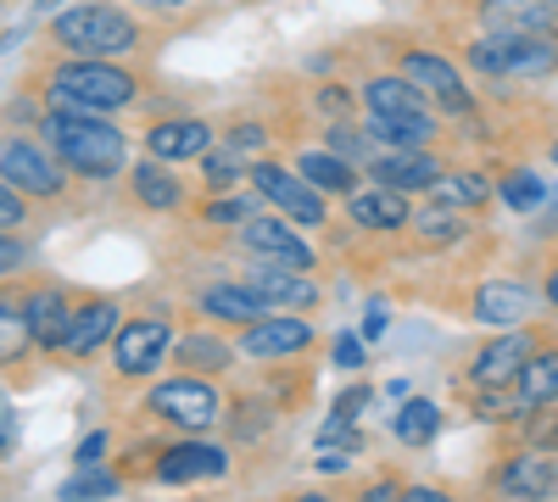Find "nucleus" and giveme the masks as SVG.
<instances>
[{
    "label": "nucleus",
    "mask_w": 558,
    "mask_h": 502,
    "mask_svg": "<svg viewBox=\"0 0 558 502\" xmlns=\"http://www.w3.org/2000/svg\"><path fill=\"white\" fill-rule=\"evenodd\" d=\"M542 285L520 280V273H481L463 296V318L486 330H514V325H536L542 318Z\"/></svg>",
    "instance_id": "nucleus-10"
},
{
    "label": "nucleus",
    "mask_w": 558,
    "mask_h": 502,
    "mask_svg": "<svg viewBox=\"0 0 558 502\" xmlns=\"http://www.w3.org/2000/svg\"><path fill=\"white\" fill-rule=\"evenodd\" d=\"M246 7H252V0H246Z\"/></svg>",
    "instance_id": "nucleus-47"
},
{
    "label": "nucleus",
    "mask_w": 558,
    "mask_h": 502,
    "mask_svg": "<svg viewBox=\"0 0 558 502\" xmlns=\"http://www.w3.org/2000/svg\"><path fill=\"white\" fill-rule=\"evenodd\" d=\"M514 441L520 446H542V452H558V396L547 402H531L520 425H514Z\"/></svg>",
    "instance_id": "nucleus-33"
},
{
    "label": "nucleus",
    "mask_w": 558,
    "mask_h": 502,
    "mask_svg": "<svg viewBox=\"0 0 558 502\" xmlns=\"http://www.w3.org/2000/svg\"><path fill=\"white\" fill-rule=\"evenodd\" d=\"M168 363H173V369H184V375H213V380H223V375L241 363V346L229 341V330H218V325H196V330H179V335H173Z\"/></svg>",
    "instance_id": "nucleus-25"
},
{
    "label": "nucleus",
    "mask_w": 558,
    "mask_h": 502,
    "mask_svg": "<svg viewBox=\"0 0 558 502\" xmlns=\"http://www.w3.org/2000/svg\"><path fill=\"white\" fill-rule=\"evenodd\" d=\"M547 157H553V162H558V134H553V140H547Z\"/></svg>",
    "instance_id": "nucleus-45"
},
{
    "label": "nucleus",
    "mask_w": 558,
    "mask_h": 502,
    "mask_svg": "<svg viewBox=\"0 0 558 502\" xmlns=\"http://www.w3.org/2000/svg\"><path fill=\"white\" fill-rule=\"evenodd\" d=\"M536 285H542V302L558 313V246L547 252V262H542V273H536Z\"/></svg>",
    "instance_id": "nucleus-42"
},
{
    "label": "nucleus",
    "mask_w": 558,
    "mask_h": 502,
    "mask_svg": "<svg viewBox=\"0 0 558 502\" xmlns=\"http://www.w3.org/2000/svg\"><path fill=\"white\" fill-rule=\"evenodd\" d=\"M452 57L470 68L475 78H486L492 89H508V84H542L558 73V39L547 34H525V28H502V34H486V28H458L447 34Z\"/></svg>",
    "instance_id": "nucleus-5"
},
{
    "label": "nucleus",
    "mask_w": 558,
    "mask_h": 502,
    "mask_svg": "<svg viewBox=\"0 0 558 502\" xmlns=\"http://www.w3.org/2000/svg\"><path fill=\"white\" fill-rule=\"evenodd\" d=\"M34 212H39V207H34L23 191H12L7 179H0V230H7V235H23L28 223H34Z\"/></svg>",
    "instance_id": "nucleus-35"
},
{
    "label": "nucleus",
    "mask_w": 558,
    "mask_h": 502,
    "mask_svg": "<svg viewBox=\"0 0 558 502\" xmlns=\"http://www.w3.org/2000/svg\"><path fill=\"white\" fill-rule=\"evenodd\" d=\"M246 179L257 185V196H263L274 212H286V218L296 223V230H330V207H324V191H313L291 162L257 157Z\"/></svg>",
    "instance_id": "nucleus-11"
},
{
    "label": "nucleus",
    "mask_w": 558,
    "mask_h": 502,
    "mask_svg": "<svg viewBox=\"0 0 558 502\" xmlns=\"http://www.w3.org/2000/svg\"><path fill=\"white\" fill-rule=\"evenodd\" d=\"M241 280L263 296V307L268 313H318L324 302H330V291H324L318 280H313V268H286V262H252L246 257V268H235Z\"/></svg>",
    "instance_id": "nucleus-16"
},
{
    "label": "nucleus",
    "mask_w": 558,
    "mask_h": 502,
    "mask_svg": "<svg viewBox=\"0 0 558 502\" xmlns=\"http://www.w3.org/2000/svg\"><path fill=\"white\" fill-rule=\"evenodd\" d=\"M430 196H441V201H452V207H463V212H475V218H481V212L492 207L497 185H492V173H486V168H463V162H447Z\"/></svg>",
    "instance_id": "nucleus-28"
},
{
    "label": "nucleus",
    "mask_w": 558,
    "mask_h": 502,
    "mask_svg": "<svg viewBox=\"0 0 558 502\" xmlns=\"http://www.w3.org/2000/svg\"><path fill=\"white\" fill-rule=\"evenodd\" d=\"M291 168L307 179L313 191L336 196V201H347V196L363 185V168H357V162H347V157H336L330 146H318V151H313V146H296V151H291Z\"/></svg>",
    "instance_id": "nucleus-26"
},
{
    "label": "nucleus",
    "mask_w": 558,
    "mask_h": 502,
    "mask_svg": "<svg viewBox=\"0 0 558 502\" xmlns=\"http://www.w3.org/2000/svg\"><path fill=\"white\" fill-rule=\"evenodd\" d=\"M391 436L402 441V446H430L436 436H441V407L430 402V396H408L402 407H397V419H391Z\"/></svg>",
    "instance_id": "nucleus-30"
},
{
    "label": "nucleus",
    "mask_w": 558,
    "mask_h": 502,
    "mask_svg": "<svg viewBox=\"0 0 558 502\" xmlns=\"http://www.w3.org/2000/svg\"><path fill=\"white\" fill-rule=\"evenodd\" d=\"M173 335H179V318H173V307H162V302L123 313V325H118V335H112V375H118L123 385L157 380V369L168 363Z\"/></svg>",
    "instance_id": "nucleus-9"
},
{
    "label": "nucleus",
    "mask_w": 558,
    "mask_h": 502,
    "mask_svg": "<svg viewBox=\"0 0 558 502\" xmlns=\"http://www.w3.org/2000/svg\"><path fill=\"white\" fill-rule=\"evenodd\" d=\"M413 218V196L391 191V185H375V179H363V185L347 196V230L363 235V241H402Z\"/></svg>",
    "instance_id": "nucleus-19"
},
{
    "label": "nucleus",
    "mask_w": 558,
    "mask_h": 502,
    "mask_svg": "<svg viewBox=\"0 0 558 502\" xmlns=\"http://www.w3.org/2000/svg\"><path fill=\"white\" fill-rule=\"evenodd\" d=\"M386 330H391V307H386V302L375 296V302L363 307V341H380Z\"/></svg>",
    "instance_id": "nucleus-41"
},
{
    "label": "nucleus",
    "mask_w": 558,
    "mask_h": 502,
    "mask_svg": "<svg viewBox=\"0 0 558 502\" xmlns=\"http://www.w3.org/2000/svg\"><path fill=\"white\" fill-rule=\"evenodd\" d=\"M229 246L252 262H286V268H313L318 273V252L302 241V230L286 212H257L241 230H229Z\"/></svg>",
    "instance_id": "nucleus-13"
},
{
    "label": "nucleus",
    "mask_w": 558,
    "mask_h": 502,
    "mask_svg": "<svg viewBox=\"0 0 558 502\" xmlns=\"http://www.w3.org/2000/svg\"><path fill=\"white\" fill-rule=\"evenodd\" d=\"M307 107L324 118V123H352V118H363V101H357V84H313L307 89Z\"/></svg>",
    "instance_id": "nucleus-32"
},
{
    "label": "nucleus",
    "mask_w": 558,
    "mask_h": 502,
    "mask_svg": "<svg viewBox=\"0 0 558 502\" xmlns=\"http://www.w3.org/2000/svg\"><path fill=\"white\" fill-rule=\"evenodd\" d=\"M520 396H525V407L558 396V341H547V330H542L536 352L525 357V369H520Z\"/></svg>",
    "instance_id": "nucleus-31"
},
{
    "label": "nucleus",
    "mask_w": 558,
    "mask_h": 502,
    "mask_svg": "<svg viewBox=\"0 0 558 502\" xmlns=\"http://www.w3.org/2000/svg\"><path fill=\"white\" fill-rule=\"evenodd\" d=\"M246 363H302L307 352H318V325L307 313H263L257 325H246L235 335Z\"/></svg>",
    "instance_id": "nucleus-12"
},
{
    "label": "nucleus",
    "mask_w": 558,
    "mask_h": 502,
    "mask_svg": "<svg viewBox=\"0 0 558 502\" xmlns=\"http://www.w3.org/2000/svg\"><path fill=\"white\" fill-rule=\"evenodd\" d=\"M447 168V151L441 146H386L363 162V179H375V185H391L402 196H430L436 179Z\"/></svg>",
    "instance_id": "nucleus-18"
},
{
    "label": "nucleus",
    "mask_w": 558,
    "mask_h": 502,
    "mask_svg": "<svg viewBox=\"0 0 558 502\" xmlns=\"http://www.w3.org/2000/svg\"><path fill=\"white\" fill-rule=\"evenodd\" d=\"M0 179L12 191H23L39 212L68 207V168L51 157V146L39 140V128H0Z\"/></svg>",
    "instance_id": "nucleus-8"
},
{
    "label": "nucleus",
    "mask_w": 558,
    "mask_h": 502,
    "mask_svg": "<svg viewBox=\"0 0 558 502\" xmlns=\"http://www.w3.org/2000/svg\"><path fill=\"white\" fill-rule=\"evenodd\" d=\"M118 325H123V302H118V296H107V291H78L73 330H68L62 357H68V363H89L101 346H112Z\"/></svg>",
    "instance_id": "nucleus-24"
},
{
    "label": "nucleus",
    "mask_w": 558,
    "mask_h": 502,
    "mask_svg": "<svg viewBox=\"0 0 558 502\" xmlns=\"http://www.w3.org/2000/svg\"><path fill=\"white\" fill-rule=\"evenodd\" d=\"M12 441H17V407H12L7 396H0V458L12 452Z\"/></svg>",
    "instance_id": "nucleus-44"
},
{
    "label": "nucleus",
    "mask_w": 558,
    "mask_h": 502,
    "mask_svg": "<svg viewBox=\"0 0 558 502\" xmlns=\"http://www.w3.org/2000/svg\"><path fill=\"white\" fill-rule=\"evenodd\" d=\"M34 352L28 335V307H23V273H7L0 280V369H17Z\"/></svg>",
    "instance_id": "nucleus-27"
},
{
    "label": "nucleus",
    "mask_w": 558,
    "mask_h": 502,
    "mask_svg": "<svg viewBox=\"0 0 558 502\" xmlns=\"http://www.w3.org/2000/svg\"><path fill=\"white\" fill-rule=\"evenodd\" d=\"M218 140V123L196 112H162L146 123V151L162 162H202Z\"/></svg>",
    "instance_id": "nucleus-23"
},
{
    "label": "nucleus",
    "mask_w": 558,
    "mask_h": 502,
    "mask_svg": "<svg viewBox=\"0 0 558 502\" xmlns=\"http://www.w3.org/2000/svg\"><path fill=\"white\" fill-rule=\"evenodd\" d=\"M23 262H28V241L0 230V280H7V273H23Z\"/></svg>",
    "instance_id": "nucleus-39"
},
{
    "label": "nucleus",
    "mask_w": 558,
    "mask_h": 502,
    "mask_svg": "<svg viewBox=\"0 0 558 502\" xmlns=\"http://www.w3.org/2000/svg\"><path fill=\"white\" fill-rule=\"evenodd\" d=\"M191 307H196L202 325H218V330H229V335H241L246 325H257V318L268 313L263 296L241 280V273H213V280L196 291Z\"/></svg>",
    "instance_id": "nucleus-22"
},
{
    "label": "nucleus",
    "mask_w": 558,
    "mask_h": 502,
    "mask_svg": "<svg viewBox=\"0 0 558 502\" xmlns=\"http://www.w3.org/2000/svg\"><path fill=\"white\" fill-rule=\"evenodd\" d=\"M380 45V62L397 68L413 89H425V101L452 123V118H470L481 107V96L470 89V73H463V62L452 51H441L436 39H425L418 28H375L368 34Z\"/></svg>",
    "instance_id": "nucleus-4"
},
{
    "label": "nucleus",
    "mask_w": 558,
    "mask_h": 502,
    "mask_svg": "<svg viewBox=\"0 0 558 502\" xmlns=\"http://www.w3.org/2000/svg\"><path fill=\"white\" fill-rule=\"evenodd\" d=\"M107 446H112V436H107V430H89V436L78 441V452H73L78 469H84V464H101V452H107Z\"/></svg>",
    "instance_id": "nucleus-43"
},
{
    "label": "nucleus",
    "mask_w": 558,
    "mask_h": 502,
    "mask_svg": "<svg viewBox=\"0 0 558 502\" xmlns=\"http://www.w3.org/2000/svg\"><path fill=\"white\" fill-rule=\"evenodd\" d=\"M497 201L514 212V218H531V212H542V207L553 201V191L542 185V173H536V168H525V162H502V168H497Z\"/></svg>",
    "instance_id": "nucleus-29"
},
{
    "label": "nucleus",
    "mask_w": 558,
    "mask_h": 502,
    "mask_svg": "<svg viewBox=\"0 0 558 502\" xmlns=\"http://www.w3.org/2000/svg\"><path fill=\"white\" fill-rule=\"evenodd\" d=\"M0 396H7V391H0Z\"/></svg>",
    "instance_id": "nucleus-46"
},
{
    "label": "nucleus",
    "mask_w": 558,
    "mask_h": 502,
    "mask_svg": "<svg viewBox=\"0 0 558 502\" xmlns=\"http://www.w3.org/2000/svg\"><path fill=\"white\" fill-rule=\"evenodd\" d=\"M129 7H134L140 17H157V23H162V17H191L196 0H129Z\"/></svg>",
    "instance_id": "nucleus-38"
},
{
    "label": "nucleus",
    "mask_w": 558,
    "mask_h": 502,
    "mask_svg": "<svg viewBox=\"0 0 558 502\" xmlns=\"http://www.w3.org/2000/svg\"><path fill=\"white\" fill-rule=\"evenodd\" d=\"M229 396L218 391L213 375H184L173 369L168 380H146V396H140V419L157 430H179V436H213L223 425Z\"/></svg>",
    "instance_id": "nucleus-7"
},
{
    "label": "nucleus",
    "mask_w": 558,
    "mask_h": 502,
    "mask_svg": "<svg viewBox=\"0 0 558 502\" xmlns=\"http://www.w3.org/2000/svg\"><path fill=\"white\" fill-rule=\"evenodd\" d=\"M486 486L497 497H558V452H542V446H520V452H502V458L486 469Z\"/></svg>",
    "instance_id": "nucleus-21"
},
{
    "label": "nucleus",
    "mask_w": 558,
    "mask_h": 502,
    "mask_svg": "<svg viewBox=\"0 0 558 502\" xmlns=\"http://www.w3.org/2000/svg\"><path fill=\"white\" fill-rule=\"evenodd\" d=\"M23 307H28V335H34V352L62 357L68 330H73L78 291H68V285H57V280H23Z\"/></svg>",
    "instance_id": "nucleus-20"
},
{
    "label": "nucleus",
    "mask_w": 558,
    "mask_h": 502,
    "mask_svg": "<svg viewBox=\"0 0 558 502\" xmlns=\"http://www.w3.org/2000/svg\"><path fill=\"white\" fill-rule=\"evenodd\" d=\"M39 140L68 168V179H84V185H118L129 173V134L101 112L45 107L39 112Z\"/></svg>",
    "instance_id": "nucleus-2"
},
{
    "label": "nucleus",
    "mask_w": 558,
    "mask_h": 502,
    "mask_svg": "<svg viewBox=\"0 0 558 502\" xmlns=\"http://www.w3.org/2000/svg\"><path fill=\"white\" fill-rule=\"evenodd\" d=\"M118 475L129 486H202V480H223L229 475V446L213 436H140L123 458Z\"/></svg>",
    "instance_id": "nucleus-6"
},
{
    "label": "nucleus",
    "mask_w": 558,
    "mask_h": 502,
    "mask_svg": "<svg viewBox=\"0 0 558 502\" xmlns=\"http://www.w3.org/2000/svg\"><path fill=\"white\" fill-rule=\"evenodd\" d=\"M162 34L146 28L129 0H78V7H62L51 23H45V45L68 57H112V62H134L140 51H151Z\"/></svg>",
    "instance_id": "nucleus-3"
},
{
    "label": "nucleus",
    "mask_w": 558,
    "mask_h": 502,
    "mask_svg": "<svg viewBox=\"0 0 558 502\" xmlns=\"http://www.w3.org/2000/svg\"><path fill=\"white\" fill-rule=\"evenodd\" d=\"M336 446H341V452H363V446H368L363 430H357V419H336V414H330V425L318 430V452H336Z\"/></svg>",
    "instance_id": "nucleus-36"
},
{
    "label": "nucleus",
    "mask_w": 558,
    "mask_h": 502,
    "mask_svg": "<svg viewBox=\"0 0 558 502\" xmlns=\"http://www.w3.org/2000/svg\"><path fill=\"white\" fill-rule=\"evenodd\" d=\"M129 480L118 475V469H101V464H84L68 486H62V497H118Z\"/></svg>",
    "instance_id": "nucleus-34"
},
{
    "label": "nucleus",
    "mask_w": 558,
    "mask_h": 502,
    "mask_svg": "<svg viewBox=\"0 0 558 502\" xmlns=\"http://www.w3.org/2000/svg\"><path fill=\"white\" fill-rule=\"evenodd\" d=\"M542 341V318L536 325H514V330H497L486 346L470 352V369L458 375V385H520L525 357Z\"/></svg>",
    "instance_id": "nucleus-17"
},
{
    "label": "nucleus",
    "mask_w": 558,
    "mask_h": 502,
    "mask_svg": "<svg viewBox=\"0 0 558 502\" xmlns=\"http://www.w3.org/2000/svg\"><path fill=\"white\" fill-rule=\"evenodd\" d=\"M475 223H481L475 212H463V207H452V201H441V196H425V201L413 207V218H408L402 246L418 252V257H447V252L470 246Z\"/></svg>",
    "instance_id": "nucleus-14"
},
{
    "label": "nucleus",
    "mask_w": 558,
    "mask_h": 502,
    "mask_svg": "<svg viewBox=\"0 0 558 502\" xmlns=\"http://www.w3.org/2000/svg\"><path fill=\"white\" fill-rule=\"evenodd\" d=\"M146 73L134 62H112V57H68V51H51L28 84V96L39 107H73V112H101V118H118V112H134L146 101Z\"/></svg>",
    "instance_id": "nucleus-1"
},
{
    "label": "nucleus",
    "mask_w": 558,
    "mask_h": 502,
    "mask_svg": "<svg viewBox=\"0 0 558 502\" xmlns=\"http://www.w3.org/2000/svg\"><path fill=\"white\" fill-rule=\"evenodd\" d=\"M368 396H375V385H363V380H357L352 391H341V396H336V407H330V414H336V419H357L363 407H368Z\"/></svg>",
    "instance_id": "nucleus-40"
},
{
    "label": "nucleus",
    "mask_w": 558,
    "mask_h": 502,
    "mask_svg": "<svg viewBox=\"0 0 558 502\" xmlns=\"http://www.w3.org/2000/svg\"><path fill=\"white\" fill-rule=\"evenodd\" d=\"M330 363H336V369H341V375H357V369H363V341L341 330V335L330 341Z\"/></svg>",
    "instance_id": "nucleus-37"
},
{
    "label": "nucleus",
    "mask_w": 558,
    "mask_h": 502,
    "mask_svg": "<svg viewBox=\"0 0 558 502\" xmlns=\"http://www.w3.org/2000/svg\"><path fill=\"white\" fill-rule=\"evenodd\" d=\"M123 191H129V207L146 212V218H179L184 207H196V185L179 179L173 162H162L151 151H146V162H129Z\"/></svg>",
    "instance_id": "nucleus-15"
}]
</instances>
